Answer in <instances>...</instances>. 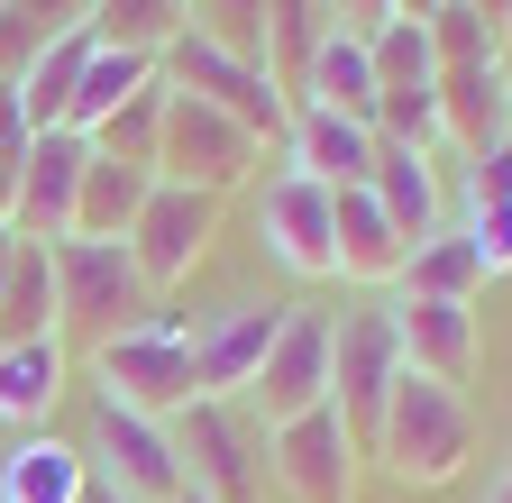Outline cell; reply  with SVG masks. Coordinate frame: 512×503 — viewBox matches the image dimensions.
<instances>
[{
    "mask_svg": "<svg viewBox=\"0 0 512 503\" xmlns=\"http://www.w3.org/2000/svg\"><path fill=\"white\" fill-rule=\"evenodd\" d=\"M147 193H156L147 165L92 156V165H83V193H74V238H128V229H138V211H147Z\"/></svg>",
    "mask_w": 512,
    "mask_h": 503,
    "instance_id": "cell-22",
    "label": "cell"
},
{
    "mask_svg": "<svg viewBox=\"0 0 512 503\" xmlns=\"http://www.w3.org/2000/svg\"><path fill=\"white\" fill-rule=\"evenodd\" d=\"M183 28H192L183 0H92V37L119 55H165Z\"/></svg>",
    "mask_w": 512,
    "mask_h": 503,
    "instance_id": "cell-26",
    "label": "cell"
},
{
    "mask_svg": "<svg viewBox=\"0 0 512 503\" xmlns=\"http://www.w3.org/2000/svg\"><path fill=\"white\" fill-rule=\"evenodd\" d=\"M10 257H19V229H10V220H0V275H10Z\"/></svg>",
    "mask_w": 512,
    "mask_h": 503,
    "instance_id": "cell-32",
    "label": "cell"
},
{
    "mask_svg": "<svg viewBox=\"0 0 512 503\" xmlns=\"http://www.w3.org/2000/svg\"><path fill=\"white\" fill-rule=\"evenodd\" d=\"M467 449H476V421H467L458 385H439V375L403 366L394 394H384V412H375L366 458H384L403 485H448V476L467 467Z\"/></svg>",
    "mask_w": 512,
    "mask_h": 503,
    "instance_id": "cell-1",
    "label": "cell"
},
{
    "mask_svg": "<svg viewBox=\"0 0 512 503\" xmlns=\"http://www.w3.org/2000/svg\"><path fill=\"white\" fill-rule=\"evenodd\" d=\"M156 129H165V74H156L138 101H119V110L101 119V129H92L83 147H92V156H119V165H147V174H156Z\"/></svg>",
    "mask_w": 512,
    "mask_h": 503,
    "instance_id": "cell-27",
    "label": "cell"
},
{
    "mask_svg": "<svg viewBox=\"0 0 512 503\" xmlns=\"http://www.w3.org/2000/svg\"><path fill=\"white\" fill-rule=\"evenodd\" d=\"M439 10V0H394V19H430Z\"/></svg>",
    "mask_w": 512,
    "mask_h": 503,
    "instance_id": "cell-33",
    "label": "cell"
},
{
    "mask_svg": "<svg viewBox=\"0 0 512 503\" xmlns=\"http://www.w3.org/2000/svg\"><path fill=\"white\" fill-rule=\"evenodd\" d=\"M467 247H476V266H485V275H512V202H476Z\"/></svg>",
    "mask_w": 512,
    "mask_h": 503,
    "instance_id": "cell-30",
    "label": "cell"
},
{
    "mask_svg": "<svg viewBox=\"0 0 512 503\" xmlns=\"http://www.w3.org/2000/svg\"><path fill=\"white\" fill-rule=\"evenodd\" d=\"M439 129H458L476 156L512 138V92L485 65H439Z\"/></svg>",
    "mask_w": 512,
    "mask_h": 503,
    "instance_id": "cell-21",
    "label": "cell"
},
{
    "mask_svg": "<svg viewBox=\"0 0 512 503\" xmlns=\"http://www.w3.org/2000/svg\"><path fill=\"white\" fill-rule=\"evenodd\" d=\"M467 284H485L467 238H421L403 257V293H421V302H467Z\"/></svg>",
    "mask_w": 512,
    "mask_h": 503,
    "instance_id": "cell-28",
    "label": "cell"
},
{
    "mask_svg": "<svg viewBox=\"0 0 512 503\" xmlns=\"http://www.w3.org/2000/svg\"><path fill=\"white\" fill-rule=\"evenodd\" d=\"M192 28L229 55H247V65H266V0H192Z\"/></svg>",
    "mask_w": 512,
    "mask_h": 503,
    "instance_id": "cell-29",
    "label": "cell"
},
{
    "mask_svg": "<svg viewBox=\"0 0 512 503\" xmlns=\"http://www.w3.org/2000/svg\"><path fill=\"white\" fill-rule=\"evenodd\" d=\"M366 193H375L384 220L403 229V247L439 238V165H430V147H394V138H375V174H366Z\"/></svg>",
    "mask_w": 512,
    "mask_h": 503,
    "instance_id": "cell-18",
    "label": "cell"
},
{
    "mask_svg": "<svg viewBox=\"0 0 512 503\" xmlns=\"http://www.w3.org/2000/svg\"><path fill=\"white\" fill-rule=\"evenodd\" d=\"M403 375V339H394V311L384 302H357L348 321H330V412L348 421V439L366 449L375 439V412Z\"/></svg>",
    "mask_w": 512,
    "mask_h": 503,
    "instance_id": "cell-7",
    "label": "cell"
},
{
    "mask_svg": "<svg viewBox=\"0 0 512 503\" xmlns=\"http://www.w3.org/2000/svg\"><path fill=\"white\" fill-rule=\"evenodd\" d=\"M138 302H147V284H138L128 238H55V330L74 321V330H92V348H101V339H119V330H138V321H128Z\"/></svg>",
    "mask_w": 512,
    "mask_h": 503,
    "instance_id": "cell-6",
    "label": "cell"
},
{
    "mask_svg": "<svg viewBox=\"0 0 512 503\" xmlns=\"http://www.w3.org/2000/svg\"><path fill=\"white\" fill-rule=\"evenodd\" d=\"M83 458H92V476L119 485L128 503H174V494H183L174 430L147 421V412H128V403H92V439H83Z\"/></svg>",
    "mask_w": 512,
    "mask_h": 503,
    "instance_id": "cell-9",
    "label": "cell"
},
{
    "mask_svg": "<svg viewBox=\"0 0 512 503\" xmlns=\"http://www.w3.org/2000/svg\"><path fill=\"white\" fill-rule=\"evenodd\" d=\"M156 74L174 83V92H192V101H211V110H229L238 129L266 147V138H284V119H293V101H284V83L266 74V65H247V55H229V46H211L202 28H183L165 55H156Z\"/></svg>",
    "mask_w": 512,
    "mask_h": 503,
    "instance_id": "cell-3",
    "label": "cell"
},
{
    "mask_svg": "<svg viewBox=\"0 0 512 503\" xmlns=\"http://www.w3.org/2000/svg\"><path fill=\"white\" fill-rule=\"evenodd\" d=\"M320 403H330V311L284 302V330H275L266 366H256V385H247V412L266 430H284V421H302Z\"/></svg>",
    "mask_w": 512,
    "mask_h": 503,
    "instance_id": "cell-8",
    "label": "cell"
},
{
    "mask_svg": "<svg viewBox=\"0 0 512 503\" xmlns=\"http://www.w3.org/2000/svg\"><path fill=\"white\" fill-rule=\"evenodd\" d=\"M494 74H503V92H512V28H503V65H494Z\"/></svg>",
    "mask_w": 512,
    "mask_h": 503,
    "instance_id": "cell-36",
    "label": "cell"
},
{
    "mask_svg": "<svg viewBox=\"0 0 512 503\" xmlns=\"http://www.w3.org/2000/svg\"><path fill=\"white\" fill-rule=\"evenodd\" d=\"M92 494V458L74 439H19L10 458H0V503H83Z\"/></svg>",
    "mask_w": 512,
    "mask_h": 503,
    "instance_id": "cell-19",
    "label": "cell"
},
{
    "mask_svg": "<svg viewBox=\"0 0 512 503\" xmlns=\"http://www.w3.org/2000/svg\"><path fill=\"white\" fill-rule=\"evenodd\" d=\"M357 458H366V449L348 439V421H339L330 403L275 430V476H284V494H293V503H348Z\"/></svg>",
    "mask_w": 512,
    "mask_h": 503,
    "instance_id": "cell-12",
    "label": "cell"
},
{
    "mask_svg": "<svg viewBox=\"0 0 512 503\" xmlns=\"http://www.w3.org/2000/svg\"><path fill=\"white\" fill-rule=\"evenodd\" d=\"M256 174V138L238 129L229 110H211V101H192V92H174L165 83V129H156V183H183V193H229V183H247Z\"/></svg>",
    "mask_w": 512,
    "mask_h": 503,
    "instance_id": "cell-4",
    "label": "cell"
},
{
    "mask_svg": "<svg viewBox=\"0 0 512 503\" xmlns=\"http://www.w3.org/2000/svg\"><path fill=\"white\" fill-rule=\"evenodd\" d=\"M311 110H339V119H366L375 129V55H366V37H348V28H330L320 37V55L302 65V83H293Z\"/></svg>",
    "mask_w": 512,
    "mask_h": 503,
    "instance_id": "cell-20",
    "label": "cell"
},
{
    "mask_svg": "<svg viewBox=\"0 0 512 503\" xmlns=\"http://www.w3.org/2000/svg\"><path fill=\"white\" fill-rule=\"evenodd\" d=\"M211 220H220V202H211V193L156 183V193H147V211H138V229H128L138 284H183V275H192V257L211 247Z\"/></svg>",
    "mask_w": 512,
    "mask_h": 503,
    "instance_id": "cell-11",
    "label": "cell"
},
{
    "mask_svg": "<svg viewBox=\"0 0 512 503\" xmlns=\"http://www.w3.org/2000/svg\"><path fill=\"white\" fill-rule=\"evenodd\" d=\"M384 311H394L403 366L439 375V385H458V375L476 366V311L467 302H421V293H403V302H384Z\"/></svg>",
    "mask_w": 512,
    "mask_h": 503,
    "instance_id": "cell-16",
    "label": "cell"
},
{
    "mask_svg": "<svg viewBox=\"0 0 512 503\" xmlns=\"http://www.w3.org/2000/svg\"><path fill=\"white\" fill-rule=\"evenodd\" d=\"M247 449H266V421H256L247 403H220V394H192L174 412V458H183V485L211 494V503H256L266 485H256Z\"/></svg>",
    "mask_w": 512,
    "mask_h": 503,
    "instance_id": "cell-5",
    "label": "cell"
},
{
    "mask_svg": "<svg viewBox=\"0 0 512 503\" xmlns=\"http://www.w3.org/2000/svg\"><path fill=\"white\" fill-rule=\"evenodd\" d=\"M403 229L375 211V193H330V275H357V284H394L403 275Z\"/></svg>",
    "mask_w": 512,
    "mask_h": 503,
    "instance_id": "cell-17",
    "label": "cell"
},
{
    "mask_svg": "<svg viewBox=\"0 0 512 503\" xmlns=\"http://www.w3.org/2000/svg\"><path fill=\"white\" fill-rule=\"evenodd\" d=\"M384 19H394V0H330V28H348V37H375Z\"/></svg>",
    "mask_w": 512,
    "mask_h": 503,
    "instance_id": "cell-31",
    "label": "cell"
},
{
    "mask_svg": "<svg viewBox=\"0 0 512 503\" xmlns=\"http://www.w3.org/2000/svg\"><path fill=\"white\" fill-rule=\"evenodd\" d=\"M92 366H101V403H128V412H147V421H174L192 394H202V375H192V339H183L174 311H156V321L119 330V339H101Z\"/></svg>",
    "mask_w": 512,
    "mask_h": 503,
    "instance_id": "cell-2",
    "label": "cell"
},
{
    "mask_svg": "<svg viewBox=\"0 0 512 503\" xmlns=\"http://www.w3.org/2000/svg\"><path fill=\"white\" fill-rule=\"evenodd\" d=\"M0 339H55V247L19 238L10 275H0Z\"/></svg>",
    "mask_w": 512,
    "mask_h": 503,
    "instance_id": "cell-24",
    "label": "cell"
},
{
    "mask_svg": "<svg viewBox=\"0 0 512 503\" xmlns=\"http://www.w3.org/2000/svg\"><path fill=\"white\" fill-rule=\"evenodd\" d=\"M467 10H476V19H503V10H512V0H467Z\"/></svg>",
    "mask_w": 512,
    "mask_h": 503,
    "instance_id": "cell-35",
    "label": "cell"
},
{
    "mask_svg": "<svg viewBox=\"0 0 512 503\" xmlns=\"http://www.w3.org/2000/svg\"><path fill=\"white\" fill-rule=\"evenodd\" d=\"M174 503H211V494H192V485H183V494H174Z\"/></svg>",
    "mask_w": 512,
    "mask_h": 503,
    "instance_id": "cell-37",
    "label": "cell"
},
{
    "mask_svg": "<svg viewBox=\"0 0 512 503\" xmlns=\"http://www.w3.org/2000/svg\"><path fill=\"white\" fill-rule=\"evenodd\" d=\"M275 330H284V302H229L220 321L192 339V375H202V394L238 403V394L256 385V366H266Z\"/></svg>",
    "mask_w": 512,
    "mask_h": 503,
    "instance_id": "cell-14",
    "label": "cell"
},
{
    "mask_svg": "<svg viewBox=\"0 0 512 503\" xmlns=\"http://www.w3.org/2000/svg\"><path fill=\"white\" fill-rule=\"evenodd\" d=\"M183 10H192V0H183Z\"/></svg>",
    "mask_w": 512,
    "mask_h": 503,
    "instance_id": "cell-39",
    "label": "cell"
},
{
    "mask_svg": "<svg viewBox=\"0 0 512 503\" xmlns=\"http://www.w3.org/2000/svg\"><path fill=\"white\" fill-rule=\"evenodd\" d=\"M256 238H266V257L293 266V275H330V193H320L311 174H266V193H256Z\"/></svg>",
    "mask_w": 512,
    "mask_h": 503,
    "instance_id": "cell-13",
    "label": "cell"
},
{
    "mask_svg": "<svg viewBox=\"0 0 512 503\" xmlns=\"http://www.w3.org/2000/svg\"><path fill=\"white\" fill-rule=\"evenodd\" d=\"M83 165H92V147H83L74 129H37V147H28V165H19L10 229H19V238H37V247L74 238V193H83Z\"/></svg>",
    "mask_w": 512,
    "mask_h": 503,
    "instance_id": "cell-10",
    "label": "cell"
},
{
    "mask_svg": "<svg viewBox=\"0 0 512 503\" xmlns=\"http://www.w3.org/2000/svg\"><path fill=\"white\" fill-rule=\"evenodd\" d=\"M156 83V55H119V46H92V65H83V83H74V110H64V129L74 138H92L101 119L119 110V101H138Z\"/></svg>",
    "mask_w": 512,
    "mask_h": 503,
    "instance_id": "cell-25",
    "label": "cell"
},
{
    "mask_svg": "<svg viewBox=\"0 0 512 503\" xmlns=\"http://www.w3.org/2000/svg\"><path fill=\"white\" fill-rule=\"evenodd\" d=\"M83 503H128V494H119V485H101V476H92V494H83Z\"/></svg>",
    "mask_w": 512,
    "mask_h": 503,
    "instance_id": "cell-34",
    "label": "cell"
},
{
    "mask_svg": "<svg viewBox=\"0 0 512 503\" xmlns=\"http://www.w3.org/2000/svg\"><path fill=\"white\" fill-rule=\"evenodd\" d=\"M284 147H293V174H311L320 193H357L375 174V129L366 119H339V110H293L284 119Z\"/></svg>",
    "mask_w": 512,
    "mask_h": 503,
    "instance_id": "cell-15",
    "label": "cell"
},
{
    "mask_svg": "<svg viewBox=\"0 0 512 503\" xmlns=\"http://www.w3.org/2000/svg\"><path fill=\"white\" fill-rule=\"evenodd\" d=\"M494 503H512V476H503V485H494Z\"/></svg>",
    "mask_w": 512,
    "mask_h": 503,
    "instance_id": "cell-38",
    "label": "cell"
},
{
    "mask_svg": "<svg viewBox=\"0 0 512 503\" xmlns=\"http://www.w3.org/2000/svg\"><path fill=\"white\" fill-rule=\"evenodd\" d=\"M64 394V339H0V421H46Z\"/></svg>",
    "mask_w": 512,
    "mask_h": 503,
    "instance_id": "cell-23",
    "label": "cell"
}]
</instances>
